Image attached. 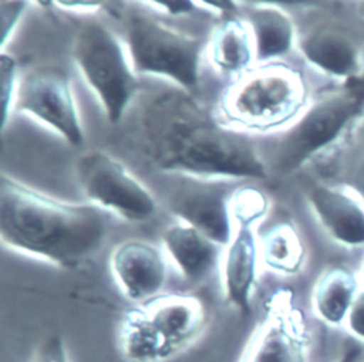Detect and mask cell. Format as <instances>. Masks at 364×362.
<instances>
[{"label":"cell","instance_id":"1","mask_svg":"<svg viewBox=\"0 0 364 362\" xmlns=\"http://www.w3.org/2000/svg\"><path fill=\"white\" fill-rule=\"evenodd\" d=\"M136 145L159 170L196 177L264 179L252 142L218 124L185 89L151 95L136 115Z\"/></svg>","mask_w":364,"mask_h":362},{"label":"cell","instance_id":"2","mask_svg":"<svg viewBox=\"0 0 364 362\" xmlns=\"http://www.w3.org/2000/svg\"><path fill=\"white\" fill-rule=\"evenodd\" d=\"M107 230L98 206L65 203L1 175L0 237L6 246L75 268L98 251Z\"/></svg>","mask_w":364,"mask_h":362},{"label":"cell","instance_id":"3","mask_svg":"<svg viewBox=\"0 0 364 362\" xmlns=\"http://www.w3.org/2000/svg\"><path fill=\"white\" fill-rule=\"evenodd\" d=\"M202 301L189 294H159L124 314L117 344L127 362H166L200 335Z\"/></svg>","mask_w":364,"mask_h":362},{"label":"cell","instance_id":"4","mask_svg":"<svg viewBox=\"0 0 364 362\" xmlns=\"http://www.w3.org/2000/svg\"><path fill=\"white\" fill-rule=\"evenodd\" d=\"M303 75L284 64L256 68L222 95L219 109L226 122L247 131H270L293 124L306 109Z\"/></svg>","mask_w":364,"mask_h":362},{"label":"cell","instance_id":"5","mask_svg":"<svg viewBox=\"0 0 364 362\" xmlns=\"http://www.w3.org/2000/svg\"><path fill=\"white\" fill-rule=\"evenodd\" d=\"M364 109V72L307 106L279 138L272 165L280 175H289L310 158L334 145Z\"/></svg>","mask_w":364,"mask_h":362},{"label":"cell","instance_id":"6","mask_svg":"<svg viewBox=\"0 0 364 362\" xmlns=\"http://www.w3.org/2000/svg\"><path fill=\"white\" fill-rule=\"evenodd\" d=\"M73 58L101 101L108 121L117 124L139 87L122 44L104 24L88 21L75 34Z\"/></svg>","mask_w":364,"mask_h":362},{"label":"cell","instance_id":"7","mask_svg":"<svg viewBox=\"0 0 364 362\" xmlns=\"http://www.w3.org/2000/svg\"><path fill=\"white\" fill-rule=\"evenodd\" d=\"M127 47L136 74L172 79L191 92L198 88L202 43L154 18L132 14L127 20Z\"/></svg>","mask_w":364,"mask_h":362},{"label":"cell","instance_id":"8","mask_svg":"<svg viewBox=\"0 0 364 362\" xmlns=\"http://www.w3.org/2000/svg\"><path fill=\"white\" fill-rule=\"evenodd\" d=\"M75 175L85 196L98 206L131 221L154 216V196L109 153L100 149L84 152L75 162Z\"/></svg>","mask_w":364,"mask_h":362},{"label":"cell","instance_id":"9","mask_svg":"<svg viewBox=\"0 0 364 362\" xmlns=\"http://www.w3.org/2000/svg\"><path fill=\"white\" fill-rule=\"evenodd\" d=\"M14 108L53 128L73 146L84 142L70 79L58 68L43 67L26 74L17 84Z\"/></svg>","mask_w":364,"mask_h":362},{"label":"cell","instance_id":"10","mask_svg":"<svg viewBox=\"0 0 364 362\" xmlns=\"http://www.w3.org/2000/svg\"><path fill=\"white\" fill-rule=\"evenodd\" d=\"M237 362H307L309 334L287 290L276 291Z\"/></svg>","mask_w":364,"mask_h":362},{"label":"cell","instance_id":"11","mask_svg":"<svg viewBox=\"0 0 364 362\" xmlns=\"http://www.w3.org/2000/svg\"><path fill=\"white\" fill-rule=\"evenodd\" d=\"M229 199L222 183L193 182L171 192L168 206L182 223L198 229L219 246H228L233 237Z\"/></svg>","mask_w":364,"mask_h":362},{"label":"cell","instance_id":"12","mask_svg":"<svg viewBox=\"0 0 364 362\" xmlns=\"http://www.w3.org/2000/svg\"><path fill=\"white\" fill-rule=\"evenodd\" d=\"M111 273L124 295L138 304L159 295L166 280L158 248L138 240L125 241L112 251Z\"/></svg>","mask_w":364,"mask_h":362},{"label":"cell","instance_id":"13","mask_svg":"<svg viewBox=\"0 0 364 362\" xmlns=\"http://www.w3.org/2000/svg\"><path fill=\"white\" fill-rule=\"evenodd\" d=\"M309 204L326 233L346 247H364V200L346 187L323 183L307 190Z\"/></svg>","mask_w":364,"mask_h":362},{"label":"cell","instance_id":"14","mask_svg":"<svg viewBox=\"0 0 364 362\" xmlns=\"http://www.w3.org/2000/svg\"><path fill=\"white\" fill-rule=\"evenodd\" d=\"M299 48L309 64L327 75L353 81L361 70L358 44L344 30L334 26H320L299 41Z\"/></svg>","mask_w":364,"mask_h":362},{"label":"cell","instance_id":"15","mask_svg":"<svg viewBox=\"0 0 364 362\" xmlns=\"http://www.w3.org/2000/svg\"><path fill=\"white\" fill-rule=\"evenodd\" d=\"M259 247L252 226H236L223 258L222 278L226 301L242 314L250 309L257 275Z\"/></svg>","mask_w":364,"mask_h":362},{"label":"cell","instance_id":"16","mask_svg":"<svg viewBox=\"0 0 364 362\" xmlns=\"http://www.w3.org/2000/svg\"><path fill=\"white\" fill-rule=\"evenodd\" d=\"M162 243L181 274L191 283L206 280L216 265L219 244L186 223L166 227Z\"/></svg>","mask_w":364,"mask_h":362},{"label":"cell","instance_id":"17","mask_svg":"<svg viewBox=\"0 0 364 362\" xmlns=\"http://www.w3.org/2000/svg\"><path fill=\"white\" fill-rule=\"evenodd\" d=\"M247 24L253 37L256 60H273L287 54L293 47L294 26L282 9L260 4L249 13Z\"/></svg>","mask_w":364,"mask_h":362},{"label":"cell","instance_id":"18","mask_svg":"<svg viewBox=\"0 0 364 362\" xmlns=\"http://www.w3.org/2000/svg\"><path fill=\"white\" fill-rule=\"evenodd\" d=\"M355 275L344 267L326 270L313 290L314 314L328 325H340L358 294Z\"/></svg>","mask_w":364,"mask_h":362},{"label":"cell","instance_id":"19","mask_svg":"<svg viewBox=\"0 0 364 362\" xmlns=\"http://www.w3.org/2000/svg\"><path fill=\"white\" fill-rule=\"evenodd\" d=\"M209 57L212 64L226 74L243 72L256 58L249 24L230 17L222 21L212 33Z\"/></svg>","mask_w":364,"mask_h":362},{"label":"cell","instance_id":"20","mask_svg":"<svg viewBox=\"0 0 364 362\" xmlns=\"http://www.w3.org/2000/svg\"><path fill=\"white\" fill-rule=\"evenodd\" d=\"M304 246L293 224L276 223L260 237L263 263L274 273L296 274L304 261Z\"/></svg>","mask_w":364,"mask_h":362},{"label":"cell","instance_id":"21","mask_svg":"<svg viewBox=\"0 0 364 362\" xmlns=\"http://www.w3.org/2000/svg\"><path fill=\"white\" fill-rule=\"evenodd\" d=\"M229 210L236 226H252L269 210V199L255 187H240L230 193Z\"/></svg>","mask_w":364,"mask_h":362},{"label":"cell","instance_id":"22","mask_svg":"<svg viewBox=\"0 0 364 362\" xmlns=\"http://www.w3.org/2000/svg\"><path fill=\"white\" fill-rule=\"evenodd\" d=\"M1 75V98H3V126L7 124V118L11 106H14V98L17 92L16 85V62L7 54H1L0 60Z\"/></svg>","mask_w":364,"mask_h":362},{"label":"cell","instance_id":"23","mask_svg":"<svg viewBox=\"0 0 364 362\" xmlns=\"http://www.w3.org/2000/svg\"><path fill=\"white\" fill-rule=\"evenodd\" d=\"M28 362H70L64 339L57 335H48L34 348Z\"/></svg>","mask_w":364,"mask_h":362},{"label":"cell","instance_id":"24","mask_svg":"<svg viewBox=\"0 0 364 362\" xmlns=\"http://www.w3.org/2000/svg\"><path fill=\"white\" fill-rule=\"evenodd\" d=\"M26 1H0V21H1V45L7 41L9 34L14 30L21 14L24 13Z\"/></svg>","mask_w":364,"mask_h":362},{"label":"cell","instance_id":"25","mask_svg":"<svg viewBox=\"0 0 364 362\" xmlns=\"http://www.w3.org/2000/svg\"><path fill=\"white\" fill-rule=\"evenodd\" d=\"M348 331L358 339L364 341V290L358 291L346 318Z\"/></svg>","mask_w":364,"mask_h":362},{"label":"cell","instance_id":"26","mask_svg":"<svg viewBox=\"0 0 364 362\" xmlns=\"http://www.w3.org/2000/svg\"><path fill=\"white\" fill-rule=\"evenodd\" d=\"M146 4L155 6V7L161 9L162 11L172 14V16L191 13L196 6L195 1H188V0H183V1H148Z\"/></svg>","mask_w":364,"mask_h":362},{"label":"cell","instance_id":"27","mask_svg":"<svg viewBox=\"0 0 364 362\" xmlns=\"http://www.w3.org/2000/svg\"><path fill=\"white\" fill-rule=\"evenodd\" d=\"M361 355V349L355 344H348L346 351L343 352L341 358L337 362H357Z\"/></svg>","mask_w":364,"mask_h":362},{"label":"cell","instance_id":"28","mask_svg":"<svg viewBox=\"0 0 364 362\" xmlns=\"http://www.w3.org/2000/svg\"><path fill=\"white\" fill-rule=\"evenodd\" d=\"M55 4L68 7V9H85V10H91L101 6V3H97V1H57Z\"/></svg>","mask_w":364,"mask_h":362},{"label":"cell","instance_id":"29","mask_svg":"<svg viewBox=\"0 0 364 362\" xmlns=\"http://www.w3.org/2000/svg\"><path fill=\"white\" fill-rule=\"evenodd\" d=\"M354 192L364 200V166L360 169L357 177H355V189Z\"/></svg>","mask_w":364,"mask_h":362},{"label":"cell","instance_id":"30","mask_svg":"<svg viewBox=\"0 0 364 362\" xmlns=\"http://www.w3.org/2000/svg\"><path fill=\"white\" fill-rule=\"evenodd\" d=\"M357 13L364 18V0L357 3Z\"/></svg>","mask_w":364,"mask_h":362},{"label":"cell","instance_id":"31","mask_svg":"<svg viewBox=\"0 0 364 362\" xmlns=\"http://www.w3.org/2000/svg\"><path fill=\"white\" fill-rule=\"evenodd\" d=\"M363 274H364V263H363Z\"/></svg>","mask_w":364,"mask_h":362}]
</instances>
